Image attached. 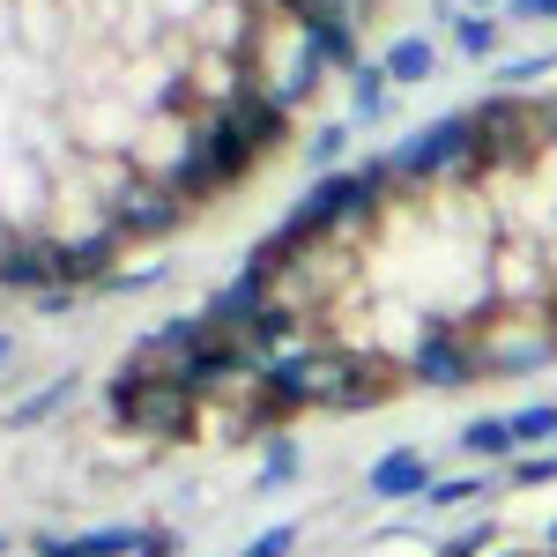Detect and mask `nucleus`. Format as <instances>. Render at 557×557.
Returning <instances> with one entry per match:
<instances>
[{"label": "nucleus", "instance_id": "nucleus-20", "mask_svg": "<svg viewBox=\"0 0 557 557\" xmlns=\"http://www.w3.org/2000/svg\"><path fill=\"white\" fill-rule=\"evenodd\" d=\"M483 543H491V520H475V528H461V535L446 543V557H475Z\"/></svg>", "mask_w": 557, "mask_h": 557}, {"label": "nucleus", "instance_id": "nucleus-18", "mask_svg": "<svg viewBox=\"0 0 557 557\" xmlns=\"http://www.w3.org/2000/svg\"><path fill=\"white\" fill-rule=\"evenodd\" d=\"M513 483H557V454H535V461H513Z\"/></svg>", "mask_w": 557, "mask_h": 557}, {"label": "nucleus", "instance_id": "nucleus-9", "mask_svg": "<svg viewBox=\"0 0 557 557\" xmlns=\"http://www.w3.org/2000/svg\"><path fill=\"white\" fill-rule=\"evenodd\" d=\"M461 454H469V461H506V454H520L513 417H469V424H461Z\"/></svg>", "mask_w": 557, "mask_h": 557}, {"label": "nucleus", "instance_id": "nucleus-11", "mask_svg": "<svg viewBox=\"0 0 557 557\" xmlns=\"http://www.w3.org/2000/svg\"><path fill=\"white\" fill-rule=\"evenodd\" d=\"M67 394H75V380H52V386H38L30 401H15V409H8V431H30V424H45V417H52V409H60Z\"/></svg>", "mask_w": 557, "mask_h": 557}, {"label": "nucleus", "instance_id": "nucleus-23", "mask_svg": "<svg viewBox=\"0 0 557 557\" xmlns=\"http://www.w3.org/2000/svg\"><path fill=\"white\" fill-rule=\"evenodd\" d=\"M543 543H550V550H557V520H550V528H543Z\"/></svg>", "mask_w": 557, "mask_h": 557}, {"label": "nucleus", "instance_id": "nucleus-25", "mask_svg": "<svg viewBox=\"0 0 557 557\" xmlns=\"http://www.w3.org/2000/svg\"><path fill=\"white\" fill-rule=\"evenodd\" d=\"M0 557H8V543H0Z\"/></svg>", "mask_w": 557, "mask_h": 557}, {"label": "nucleus", "instance_id": "nucleus-17", "mask_svg": "<svg viewBox=\"0 0 557 557\" xmlns=\"http://www.w3.org/2000/svg\"><path fill=\"white\" fill-rule=\"evenodd\" d=\"M290 550H298V528H290V520H275V528H260L238 557H290Z\"/></svg>", "mask_w": 557, "mask_h": 557}, {"label": "nucleus", "instance_id": "nucleus-24", "mask_svg": "<svg viewBox=\"0 0 557 557\" xmlns=\"http://www.w3.org/2000/svg\"><path fill=\"white\" fill-rule=\"evenodd\" d=\"M469 8H506V0H469Z\"/></svg>", "mask_w": 557, "mask_h": 557}, {"label": "nucleus", "instance_id": "nucleus-5", "mask_svg": "<svg viewBox=\"0 0 557 557\" xmlns=\"http://www.w3.org/2000/svg\"><path fill=\"white\" fill-rule=\"evenodd\" d=\"M431 483V461H424V446H386L380 461L364 469V498H424Z\"/></svg>", "mask_w": 557, "mask_h": 557}, {"label": "nucleus", "instance_id": "nucleus-15", "mask_svg": "<svg viewBox=\"0 0 557 557\" xmlns=\"http://www.w3.org/2000/svg\"><path fill=\"white\" fill-rule=\"evenodd\" d=\"M469 498H483V475H438L424 491V506H469Z\"/></svg>", "mask_w": 557, "mask_h": 557}, {"label": "nucleus", "instance_id": "nucleus-14", "mask_svg": "<svg viewBox=\"0 0 557 557\" xmlns=\"http://www.w3.org/2000/svg\"><path fill=\"white\" fill-rule=\"evenodd\" d=\"M290 475H298V446H290V438H275V446H268V461H260V491H283Z\"/></svg>", "mask_w": 557, "mask_h": 557}, {"label": "nucleus", "instance_id": "nucleus-7", "mask_svg": "<svg viewBox=\"0 0 557 557\" xmlns=\"http://www.w3.org/2000/svg\"><path fill=\"white\" fill-rule=\"evenodd\" d=\"M386 104H394V75L357 60V67H349V120H357V127H380Z\"/></svg>", "mask_w": 557, "mask_h": 557}, {"label": "nucleus", "instance_id": "nucleus-22", "mask_svg": "<svg viewBox=\"0 0 557 557\" xmlns=\"http://www.w3.org/2000/svg\"><path fill=\"white\" fill-rule=\"evenodd\" d=\"M8 357H15V343H8V335H0V364H8Z\"/></svg>", "mask_w": 557, "mask_h": 557}, {"label": "nucleus", "instance_id": "nucleus-16", "mask_svg": "<svg viewBox=\"0 0 557 557\" xmlns=\"http://www.w3.org/2000/svg\"><path fill=\"white\" fill-rule=\"evenodd\" d=\"M543 75H557V52H520V60H506L498 67V83H543Z\"/></svg>", "mask_w": 557, "mask_h": 557}, {"label": "nucleus", "instance_id": "nucleus-12", "mask_svg": "<svg viewBox=\"0 0 557 557\" xmlns=\"http://www.w3.org/2000/svg\"><path fill=\"white\" fill-rule=\"evenodd\" d=\"M343 149H349V127H343V120H327V127H312V141H305V164L327 178L335 164H343Z\"/></svg>", "mask_w": 557, "mask_h": 557}, {"label": "nucleus", "instance_id": "nucleus-4", "mask_svg": "<svg viewBox=\"0 0 557 557\" xmlns=\"http://www.w3.org/2000/svg\"><path fill=\"white\" fill-rule=\"evenodd\" d=\"M475 357H483V380H520V372H543L557 357V335L543 320L535 327H506V335H483Z\"/></svg>", "mask_w": 557, "mask_h": 557}, {"label": "nucleus", "instance_id": "nucleus-1", "mask_svg": "<svg viewBox=\"0 0 557 557\" xmlns=\"http://www.w3.org/2000/svg\"><path fill=\"white\" fill-rule=\"evenodd\" d=\"M201 401H209V394L164 380V372H141V364H120V372H112V417L127 431H141V438H194Z\"/></svg>", "mask_w": 557, "mask_h": 557}, {"label": "nucleus", "instance_id": "nucleus-19", "mask_svg": "<svg viewBox=\"0 0 557 557\" xmlns=\"http://www.w3.org/2000/svg\"><path fill=\"white\" fill-rule=\"evenodd\" d=\"M513 23H557V0H506Z\"/></svg>", "mask_w": 557, "mask_h": 557}, {"label": "nucleus", "instance_id": "nucleus-6", "mask_svg": "<svg viewBox=\"0 0 557 557\" xmlns=\"http://www.w3.org/2000/svg\"><path fill=\"white\" fill-rule=\"evenodd\" d=\"M141 535L149 528H134V520L89 528V535H38V557H141Z\"/></svg>", "mask_w": 557, "mask_h": 557}, {"label": "nucleus", "instance_id": "nucleus-21", "mask_svg": "<svg viewBox=\"0 0 557 557\" xmlns=\"http://www.w3.org/2000/svg\"><path fill=\"white\" fill-rule=\"evenodd\" d=\"M172 550H178L172 528H149V535H141V557H172Z\"/></svg>", "mask_w": 557, "mask_h": 557}, {"label": "nucleus", "instance_id": "nucleus-8", "mask_svg": "<svg viewBox=\"0 0 557 557\" xmlns=\"http://www.w3.org/2000/svg\"><path fill=\"white\" fill-rule=\"evenodd\" d=\"M380 67L394 75V89H417V83H431V75H438V45H431V38H394Z\"/></svg>", "mask_w": 557, "mask_h": 557}, {"label": "nucleus", "instance_id": "nucleus-2", "mask_svg": "<svg viewBox=\"0 0 557 557\" xmlns=\"http://www.w3.org/2000/svg\"><path fill=\"white\" fill-rule=\"evenodd\" d=\"M557 127V104H535L520 89H498L475 104V134H483V172H520L543 157V134Z\"/></svg>", "mask_w": 557, "mask_h": 557}, {"label": "nucleus", "instance_id": "nucleus-10", "mask_svg": "<svg viewBox=\"0 0 557 557\" xmlns=\"http://www.w3.org/2000/svg\"><path fill=\"white\" fill-rule=\"evenodd\" d=\"M498 30H506V23H498L491 8H469V15H454V52H461V60H491V52H498Z\"/></svg>", "mask_w": 557, "mask_h": 557}, {"label": "nucleus", "instance_id": "nucleus-13", "mask_svg": "<svg viewBox=\"0 0 557 557\" xmlns=\"http://www.w3.org/2000/svg\"><path fill=\"white\" fill-rule=\"evenodd\" d=\"M513 438H520V446H550V438H557V401L513 409Z\"/></svg>", "mask_w": 557, "mask_h": 557}, {"label": "nucleus", "instance_id": "nucleus-3", "mask_svg": "<svg viewBox=\"0 0 557 557\" xmlns=\"http://www.w3.org/2000/svg\"><path fill=\"white\" fill-rule=\"evenodd\" d=\"M417 386H469L483 380V357H475L469 335H454V327H424V343L409 349V364H401Z\"/></svg>", "mask_w": 557, "mask_h": 557}]
</instances>
